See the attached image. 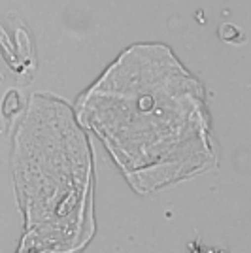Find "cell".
I'll return each mask as SVG.
<instances>
[{
    "mask_svg": "<svg viewBox=\"0 0 251 253\" xmlns=\"http://www.w3.org/2000/svg\"><path fill=\"white\" fill-rule=\"evenodd\" d=\"M219 34L223 40H227V42H244L246 40V36H244V32L238 29V27H234V25H223L219 27Z\"/></svg>",
    "mask_w": 251,
    "mask_h": 253,
    "instance_id": "1",
    "label": "cell"
}]
</instances>
